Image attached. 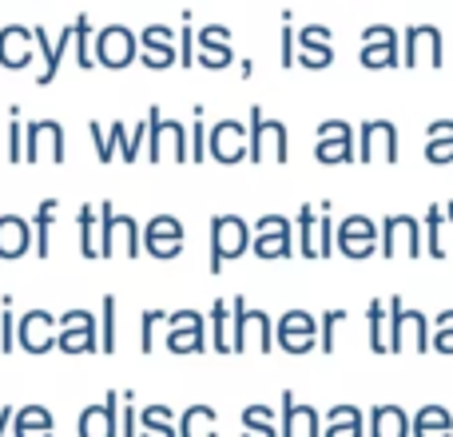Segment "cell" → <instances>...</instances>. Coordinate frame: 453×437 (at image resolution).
<instances>
[{"label": "cell", "mask_w": 453, "mask_h": 437, "mask_svg": "<svg viewBox=\"0 0 453 437\" xmlns=\"http://www.w3.org/2000/svg\"><path fill=\"white\" fill-rule=\"evenodd\" d=\"M247 247H255V226L234 211L215 215L211 218V255H207V271L219 279L223 266L231 263V258L247 255Z\"/></svg>", "instance_id": "cell-1"}, {"label": "cell", "mask_w": 453, "mask_h": 437, "mask_svg": "<svg viewBox=\"0 0 453 437\" xmlns=\"http://www.w3.org/2000/svg\"><path fill=\"white\" fill-rule=\"evenodd\" d=\"M247 124H250V164H263V156L266 151H274V159H279V167L290 159V135H287V124L282 119H271V116H263V108H250V116H247Z\"/></svg>", "instance_id": "cell-2"}, {"label": "cell", "mask_w": 453, "mask_h": 437, "mask_svg": "<svg viewBox=\"0 0 453 437\" xmlns=\"http://www.w3.org/2000/svg\"><path fill=\"white\" fill-rule=\"evenodd\" d=\"M148 119H151V140H148L151 167L164 159V148H172L175 164H191V132H183L180 119H167L159 108H151Z\"/></svg>", "instance_id": "cell-3"}, {"label": "cell", "mask_w": 453, "mask_h": 437, "mask_svg": "<svg viewBox=\"0 0 453 437\" xmlns=\"http://www.w3.org/2000/svg\"><path fill=\"white\" fill-rule=\"evenodd\" d=\"M255 226V255L266 258V263H274V258H290L298 250V239H295V223L282 215H263Z\"/></svg>", "instance_id": "cell-4"}, {"label": "cell", "mask_w": 453, "mask_h": 437, "mask_svg": "<svg viewBox=\"0 0 453 437\" xmlns=\"http://www.w3.org/2000/svg\"><path fill=\"white\" fill-rule=\"evenodd\" d=\"M56 350H64V354H96L100 350V326H96L92 310L76 306V310L60 314V342H56Z\"/></svg>", "instance_id": "cell-5"}, {"label": "cell", "mask_w": 453, "mask_h": 437, "mask_svg": "<svg viewBox=\"0 0 453 437\" xmlns=\"http://www.w3.org/2000/svg\"><path fill=\"white\" fill-rule=\"evenodd\" d=\"M314 159L319 164H350L358 159V143H354V132L346 119H326L314 132Z\"/></svg>", "instance_id": "cell-6"}, {"label": "cell", "mask_w": 453, "mask_h": 437, "mask_svg": "<svg viewBox=\"0 0 453 437\" xmlns=\"http://www.w3.org/2000/svg\"><path fill=\"white\" fill-rule=\"evenodd\" d=\"M16 342H20L24 354H44L60 342V318L52 310H28L20 322H16Z\"/></svg>", "instance_id": "cell-7"}, {"label": "cell", "mask_w": 453, "mask_h": 437, "mask_svg": "<svg viewBox=\"0 0 453 437\" xmlns=\"http://www.w3.org/2000/svg\"><path fill=\"white\" fill-rule=\"evenodd\" d=\"M319 318H314L311 310H298V306H290L287 314L279 318V346L287 354H311L319 350Z\"/></svg>", "instance_id": "cell-8"}, {"label": "cell", "mask_w": 453, "mask_h": 437, "mask_svg": "<svg viewBox=\"0 0 453 437\" xmlns=\"http://www.w3.org/2000/svg\"><path fill=\"white\" fill-rule=\"evenodd\" d=\"M172 330H167V350L172 354H203L207 350V330H203V314L199 310H175L167 314Z\"/></svg>", "instance_id": "cell-9"}, {"label": "cell", "mask_w": 453, "mask_h": 437, "mask_svg": "<svg viewBox=\"0 0 453 437\" xmlns=\"http://www.w3.org/2000/svg\"><path fill=\"white\" fill-rule=\"evenodd\" d=\"M188 242V231L175 215H156L148 226H143V250L151 258H175Z\"/></svg>", "instance_id": "cell-10"}, {"label": "cell", "mask_w": 453, "mask_h": 437, "mask_svg": "<svg viewBox=\"0 0 453 437\" xmlns=\"http://www.w3.org/2000/svg\"><path fill=\"white\" fill-rule=\"evenodd\" d=\"M207 148H211L215 164H239L242 156H250V135L239 119H219L207 135Z\"/></svg>", "instance_id": "cell-11"}, {"label": "cell", "mask_w": 453, "mask_h": 437, "mask_svg": "<svg viewBox=\"0 0 453 437\" xmlns=\"http://www.w3.org/2000/svg\"><path fill=\"white\" fill-rule=\"evenodd\" d=\"M80 437H119V394L108 390L104 394V402H92V406L80 414L76 422Z\"/></svg>", "instance_id": "cell-12"}, {"label": "cell", "mask_w": 453, "mask_h": 437, "mask_svg": "<svg viewBox=\"0 0 453 437\" xmlns=\"http://www.w3.org/2000/svg\"><path fill=\"white\" fill-rule=\"evenodd\" d=\"M279 406H282V437H322L319 410L311 402H295V394L282 390Z\"/></svg>", "instance_id": "cell-13"}, {"label": "cell", "mask_w": 453, "mask_h": 437, "mask_svg": "<svg viewBox=\"0 0 453 437\" xmlns=\"http://www.w3.org/2000/svg\"><path fill=\"white\" fill-rule=\"evenodd\" d=\"M28 250H36V231H32V223L24 215H12L4 211L0 215V258H24Z\"/></svg>", "instance_id": "cell-14"}, {"label": "cell", "mask_w": 453, "mask_h": 437, "mask_svg": "<svg viewBox=\"0 0 453 437\" xmlns=\"http://www.w3.org/2000/svg\"><path fill=\"white\" fill-rule=\"evenodd\" d=\"M44 148L52 151V164L56 167L68 159V151H64V127L56 124V119H32V124H28V151H24V164H36Z\"/></svg>", "instance_id": "cell-15"}, {"label": "cell", "mask_w": 453, "mask_h": 437, "mask_svg": "<svg viewBox=\"0 0 453 437\" xmlns=\"http://www.w3.org/2000/svg\"><path fill=\"white\" fill-rule=\"evenodd\" d=\"M338 250L350 258H366L374 255V223L366 215H350L342 218V231H338Z\"/></svg>", "instance_id": "cell-16"}, {"label": "cell", "mask_w": 453, "mask_h": 437, "mask_svg": "<svg viewBox=\"0 0 453 437\" xmlns=\"http://www.w3.org/2000/svg\"><path fill=\"white\" fill-rule=\"evenodd\" d=\"M96 60L104 64V68H127V64L135 60V36L127 28H108L100 36V44H96Z\"/></svg>", "instance_id": "cell-17"}, {"label": "cell", "mask_w": 453, "mask_h": 437, "mask_svg": "<svg viewBox=\"0 0 453 437\" xmlns=\"http://www.w3.org/2000/svg\"><path fill=\"white\" fill-rule=\"evenodd\" d=\"M374 143H382L386 159H398V135H394V127L386 124V119H370V124H362L358 132V159H370L374 156Z\"/></svg>", "instance_id": "cell-18"}, {"label": "cell", "mask_w": 453, "mask_h": 437, "mask_svg": "<svg viewBox=\"0 0 453 437\" xmlns=\"http://www.w3.org/2000/svg\"><path fill=\"white\" fill-rule=\"evenodd\" d=\"M36 36H28L24 28H4L0 32V64L4 68H12V72H20V68H28V60H32V52H28V44Z\"/></svg>", "instance_id": "cell-19"}, {"label": "cell", "mask_w": 453, "mask_h": 437, "mask_svg": "<svg viewBox=\"0 0 453 437\" xmlns=\"http://www.w3.org/2000/svg\"><path fill=\"white\" fill-rule=\"evenodd\" d=\"M180 437H219V414H215V406H207V402H196V406L183 410Z\"/></svg>", "instance_id": "cell-20"}, {"label": "cell", "mask_w": 453, "mask_h": 437, "mask_svg": "<svg viewBox=\"0 0 453 437\" xmlns=\"http://www.w3.org/2000/svg\"><path fill=\"white\" fill-rule=\"evenodd\" d=\"M88 135H92V143H96V159H100L104 167L111 164V159H116V148H119V156H124V148H127V140H132V135L124 132V124H111V132H104L100 124H96V119H88Z\"/></svg>", "instance_id": "cell-21"}, {"label": "cell", "mask_w": 453, "mask_h": 437, "mask_svg": "<svg viewBox=\"0 0 453 437\" xmlns=\"http://www.w3.org/2000/svg\"><path fill=\"white\" fill-rule=\"evenodd\" d=\"M56 433V422L44 406L28 402L24 410H16V422H12V437H52Z\"/></svg>", "instance_id": "cell-22"}, {"label": "cell", "mask_w": 453, "mask_h": 437, "mask_svg": "<svg viewBox=\"0 0 453 437\" xmlns=\"http://www.w3.org/2000/svg\"><path fill=\"white\" fill-rule=\"evenodd\" d=\"M140 437H180V426H175L172 406L156 402V406L140 410Z\"/></svg>", "instance_id": "cell-23"}, {"label": "cell", "mask_w": 453, "mask_h": 437, "mask_svg": "<svg viewBox=\"0 0 453 437\" xmlns=\"http://www.w3.org/2000/svg\"><path fill=\"white\" fill-rule=\"evenodd\" d=\"M143 64L148 68H167V64H175V48H172V36H167V28H148L143 32Z\"/></svg>", "instance_id": "cell-24"}, {"label": "cell", "mask_w": 453, "mask_h": 437, "mask_svg": "<svg viewBox=\"0 0 453 437\" xmlns=\"http://www.w3.org/2000/svg\"><path fill=\"white\" fill-rule=\"evenodd\" d=\"M322 437H366V430H362V410L358 406H334L326 418Z\"/></svg>", "instance_id": "cell-25"}, {"label": "cell", "mask_w": 453, "mask_h": 437, "mask_svg": "<svg viewBox=\"0 0 453 437\" xmlns=\"http://www.w3.org/2000/svg\"><path fill=\"white\" fill-rule=\"evenodd\" d=\"M199 44H203V52H199V64L211 72H219L231 64V48H226V28H207L203 36H199Z\"/></svg>", "instance_id": "cell-26"}, {"label": "cell", "mask_w": 453, "mask_h": 437, "mask_svg": "<svg viewBox=\"0 0 453 437\" xmlns=\"http://www.w3.org/2000/svg\"><path fill=\"white\" fill-rule=\"evenodd\" d=\"M298 44H303V52H298V64H303V68H326L330 64L326 28H306Z\"/></svg>", "instance_id": "cell-27"}, {"label": "cell", "mask_w": 453, "mask_h": 437, "mask_svg": "<svg viewBox=\"0 0 453 437\" xmlns=\"http://www.w3.org/2000/svg\"><path fill=\"white\" fill-rule=\"evenodd\" d=\"M96 218H100V207L84 203L76 211V226H80V255L88 258V263H96L100 258V234H96Z\"/></svg>", "instance_id": "cell-28"}, {"label": "cell", "mask_w": 453, "mask_h": 437, "mask_svg": "<svg viewBox=\"0 0 453 437\" xmlns=\"http://www.w3.org/2000/svg\"><path fill=\"white\" fill-rule=\"evenodd\" d=\"M410 433V422L398 406H378L370 414V437H406Z\"/></svg>", "instance_id": "cell-29"}, {"label": "cell", "mask_w": 453, "mask_h": 437, "mask_svg": "<svg viewBox=\"0 0 453 437\" xmlns=\"http://www.w3.org/2000/svg\"><path fill=\"white\" fill-rule=\"evenodd\" d=\"M56 211H60L56 199H40L36 218H32V231H36V258H48V250H52V218H56Z\"/></svg>", "instance_id": "cell-30"}, {"label": "cell", "mask_w": 453, "mask_h": 437, "mask_svg": "<svg viewBox=\"0 0 453 437\" xmlns=\"http://www.w3.org/2000/svg\"><path fill=\"white\" fill-rule=\"evenodd\" d=\"M298 255L303 258H319V218H314V207L303 203L298 207Z\"/></svg>", "instance_id": "cell-31"}, {"label": "cell", "mask_w": 453, "mask_h": 437, "mask_svg": "<svg viewBox=\"0 0 453 437\" xmlns=\"http://www.w3.org/2000/svg\"><path fill=\"white\" fill-rule=\"evenodd\" d=\"M271 406L255 402V406L242 410V437H279L274 433V422H271Z\"/></svg>", "instance_id": "cell-32"}, {"label": "cell", "mask_w": 453, "mask_h": 437, "mask_svg": "<svg viewBox=\"0 0 453 437\" xmlns=\"http://www.w3.org/2000/svg\"><path fill=\"white\" fill-rule=\"evenodd\" d=\"M226 314H231V303L215 298V306H211V342H215V354H234L231 350V322H226Z\"/></svg>", "instance_id": "cell-33"}, {"label": "cell", "mask_w": 453, "mask_h": 437, "mask_svg": "<svg viewBox=\"0 0 453 437\" xmlns=\"http://www.w3.org/2000/svg\"><path fill=\"white\" fill-rule=\"evenodd\" d=\"M116 242L124 247L127 258H140L143 255V231L132 215H116Z\"/></svg>", "instance_id": "cell-34"}, {"label": "cell", "mask_w": 453, "mask_h": 437, "mask_svg": "<svg viewBox=\"0 0 453 437\" xmlns=\"http://www.w3.org/2000/svg\"><path fill=\"white\" fill-rule=\"evenodd\" d=\"M116 295H104L100 303V354H116Z\"/></svg>", "instance_id": "cell-35"}, {"label": "cell", "mask_w": 453, "mask_h": 437, "mask_svg": "<svg viewBox=\"0 0 453 437\" xmlns=\"http://www.w3.org/2000/svg\"><path fill=\"white\" fill-rule=\"evenodd\" d=\"M231 350L247 354V298H234L231 303Z\"/></svg>", "instance_id": "cell-36"}, {"label": "cell", "mask_w": 453, "mask_h": 437, "mask_svg": "<svg viewBox=\"0 0 453 437\" xmlns=\"http://www.w3.org/2000/svg\"><path fill=\"white\" fill-rule=\"evenodd\" d=\"M247 326L255 330V338H258V350H263V354H271V350H274L271 314H266V310H258V306H247Z\"/></svg>", "instance_id": "cell-37"}, {"label": "cell", "mask_w": 453, "mask_h": 437, "mask_svg": "<svg viewBox=\"0 0 453 437\" xmlns=\"http://www.w3.org/2000/svg\"><path fill=\"white\" fill-rule=\"evenodd\" d=\"M414 433L418 437H449V418L441 414V410H422L418 414V422H414Z\"/></svg>", "instance_id": "cell-38"}, {"label": "cell", "mask_w": 453, "mask_h": 437, "mask_svg": "<svg viewBox=\"0 0 453 437\" xmlns=\"http://www.w3.org/2000/svg\"><path fill=\"white\" fill-rule=\"evenodd\" d=\"M116 255V207L100 203V258Z\"/></svg>", "instance_id": "cell-39"}, {"label": "cell", "mask_w": 453, "mask_h": 437, "mask_svg": "<svg viewBox=\"0 0 453 437\" xmlns=\"http://www.w3.org/2000/svg\"><path fill=\"white\" fill-rule=\"evenodd\" d=\"M330 203H322V215H319V258H330L338 250V231H334V218L326 215Z\"/></svg>", "instance_id": "cell-40"}, {"label": "cell", "mask_w": 453, "mask_h": 437, "mask_svg": "<svg viewBox=\"0 0 453 437\" xmlns=\"http://www.w3.org/2000/svg\"><path fill=\"white\" fill-rule=\"evenodd\" d=\"M382 310H386L382 303H370V306H366V322H370V346H374V354L390 350V342H386V338H382Z\"/></svg>", "instance_id": "cell-41"}, {"label": "cell", "mask_w": 453, "mask_h": 437, "mask_svg": "<svg viewBox=\"0 0 453 437\" xmlns=\"http://www.w3.org/2000/svg\"><path fill=\"white\" fill-rule=\"evenodd\" d=\"M8 116H12V124H8V164L20 167V159H24V151H20V108L12 104Z\"/></svg>", "instance_id": "cell-42"}, {"label": "cell", "mask_w": 453, "mask_h": 437, "mask_svg": "<svg viewBox=\"0 0 453 437\" xmlns=\"http://www.w3.org/2000/svg\"><path fill=\"white\" fill-rule=\"evenodd\" d=\"M338 322H346V310H330L326 318H322V326H319V350L322 354H330L334 350V334H338Z\"/></svg>", "instance_id": "cell-43"}, {"label": "cell", "mask_w": 453, "mask_h": 437, "mask_svg": "<svg viewBox=\"0 0 453 437\" xmlns=\"http://www.w3.org/2000/svg\"><path fill=\"white\" fill-rule=\"evenodd\" d=\"M207 124L203 119H196V127H191V164H207L211 159V148H207Z\"/></svg>", "instance_id": "cell-44"}, {"label": "cell", "mask_w": 453, "mask_h": 437, "mask_svg": "<svg viewBox=\"0 0 453 437\" xmlns=\"http://www.w3.org/2000/svg\"><path fill=\"white\" fill-rule=\"evenodd\" d=\"M16 322L20 318H16L12 310H0V354H12L16 346H20L16 342Z\"/></svg>", "instance_id": "cell-45"}, {"label": "cell", "mask_w": 453, "mask_h": 437, "mask_svg": "<svg viewBox=\"0 0 453 437\" xmlns=\"http://www.w3.org/2000/svg\"><path fill=\"white\" fill-rule=\"evenodd\" d=\"M362 64H366V68H382V64H394V44H382V48L366 44V52H362Z\"/></svg>", "instance_id": "cell-46"}, {"label": "cell", "mask_w": 453, "mask_h": 437, "mask_svg": "<svg viewBox=\"0 0 453 437\" xmlns=\"http://www.w3.org/2000/svg\"><path fill=\"white\" fill-rule=\"evenodd\" d=\"M167 314L164 310H156V306H151V310H143V318H140V330H143V342H140V354H151V326H156V322H164Z\"/></svg>", "instance_id": "cell-47"}, {"label": "cell", "mask_w": 453, "mask_h": 437, "mask_svg": "<svg viewBox=\"0 0 453 437\" xmlns=\"http://www.w3.org/2000/svg\"><path fill=\"white\" fill-rule=\"evenodd\" d=\"M76 40H80V68H92V56H88V16L76 20Z\"/></svg>", "instance_id": "cell-48"}, {"label": "cell", "mask_w": 453, "mask_h": 437, "mask_svg": "<svg viewBox=\"0 0 453 437\" xmlns=\"http://www.w3.org/2000/svg\"><path fill=\"white\" fill-rule=\"evenodd\" d=\"M119 437H140V410L135 406H124V433Z\"/></svg>", "instance_id": "cell-49"}, {"label": "cell", "mask_w": 453, "mask_h": 437, "mask_svg": "<svg viewBox=\"0 0 453 437\" xmlns=\"http://www.w3.org/2000/svg\"><path fill=\"white\" fill-rule=\"evenodd\" d=\"M12 422H16V406H0V437L12 433Z\"/></svg>", "instance_id": "cell-50"}, {"label": "cell", "mask_w": 453, "mask_h": 437, "mask_svg": "<svg viewBox=\"0 0 453 437\" xmlns=\"http://www.w3.org/2000/svg\"><path fill=\"white\" fill-rule=\"evenodd\" d=\"M191 60H196V56H191V28H188V16H183V68H188Z\"/></svg>", "instance_id": "cell-51"}]
</instances>
